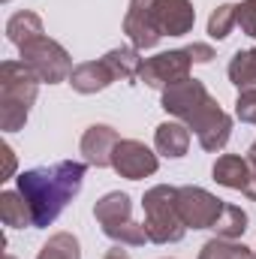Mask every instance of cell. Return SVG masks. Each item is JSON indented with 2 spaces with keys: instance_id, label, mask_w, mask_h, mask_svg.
I'll use <instances>...</instances> for the list:
<instances>
[{
  "instance_id": "6da1fadb",
  "label": "cell",
  "mask_w": 256,
  "mask_h": 259,
  "mask_svg": "<svg viewBox=\"0 0 256 259\" xmlns=\"http://www.w3.org/2000/svg\"><path fill=\"white\" fill-rule=\"evenodd\" d=\"M160 106L175 121L187 124L196 133L199 145L211 154L223 151L232 136V118L220 109V103L208 94V88L199 78H184L160 94Z\"/></svg>"
},
{
  "instance_id": "7a4b0ae2",
  "label": "cell",
  "mask_w": 256,
  "mask_h": 259,
  "mask_svg": "<svg viewBox=\"0 0 256 259\" xmlns=\"http://www.w3.org/2000/svg\"><path fill=\"white\" fill-rule=\"evenodd\" d=\"M84 172H88V163H81V160H61V163H52V166L27 169V172H21L15 178L21 196L30 202L33 229H46V226H52L61 217V211L81 190Z\"/></svg>"
},
{
  "instance_id": "3957f363",
  "label": "cell",
  "mask_w": 256,
  "mask_h": 259,
  "mask_svg": "<svg viewBox=\"0 0 256 259\" xmlns=\"http://www.w3.org/2000/svg\"><path fill=\"white\" fill-rule=\"evenodd\" d=\"M39 78L24 61H3L0 64V130L15 133L27 124L30 106L39 94Z\"/></svg>"
},
{
  "instance_id": "277c9868",
  "label": "cell",
  "mask_w": 256,
  "mask_h": 259,
  "mask_svg": "<svg viewBox=\"0 0 256 259\" xmlns=\"http://www.w3.org/2000/svg\"><path fill=\"white\" fill-rule=\"evenodd\" d=\"M142 211H145V232L151 244H178L187 235V226L178 211V187L172 184H157L142 196Z\"/></svg>"
},
{
  "instance_id": "5b68a950",
  "label": "cell",
  "mask_w": 256,
  "mask_h": 259,
  "mask_svg": "<svg viewBox=\"0 0 256 259\" xmlns=\"http://www.w3.org/2000/svg\"><path fill=\"white\" fill-rule=\"evenodd\" d=\"M94 217L103 229L106 238H112L115 244L121 247H142L148 244V232H145V223H136L133 220V202L127 193L115 190V193H106L103 199H97L94 205Z\"/></svg>"
},
{
  "instance_id": "8992f818",
  "label": "cell",
  "mask_w": 256,
  "mask_h": 259,
  "mask_svg": "<svg viewBox=\"0 0 256 259\" xmlns=\"http://www.w3.org/2000/svg\"><path fill=\"white\" fill-rule=\"evenodd\" d=\"M18 61L30 66L36 72V78L42 84H58V81H69V72H72V58L61 42H55L52 36H36L30 42H24L18 49Z\"/></svg>"
},
{
  "instance_id": "52a82bcc",
  "label": "cell",
  "mask_w": 256,
  "mask_h": 259,
  "mask_svg": "<svg viewBox=\"0 0 256 259\" xmlns=\"http://www.w3.org/2000/svg\"><path fill=\"white\" fill-rule=\"evenodd\" d=\"M190 66H193V58L187 49H172V52H160L154 58H145L142 64V75L139 81H145L148 88L154 91H166L184 78H190Z\"/></svg>"
},
{
  "instance_id": "ba28073f",
  "label": "cell",
  "mask_w": 256,
  "mask_h": 259,
  "mask_svg": "<svg viewBox=\"0 0 256 259\" xmlns=\"http://www.w3.org/2000/svg\"><path fill=\"white\" fill-rule=\"evenodd\" d=\"M223 208H226V202L208 193L205 187H196V184L178 187V211H181V220L187 229H214Z\"/></svg>"
},
{
  "instance_id": "9c48e42d",
  "label": "cell",
  "mask_w": 256,
  "mask_h": 259,
  "mask_svg": "<svg viewBox=\"0 0 256 259\" xmlns=\"http://www.w3.org/2000/svg\"><path fill=\"white\" fill-rule=\"evenodd\" d=\"M112 169L127 181H142V178H151L160 169V160L145 142L121 139L115 145V154H112Z\"/></svg>"
},
{
  "instance_id": "30bf717a",
  "label": "cell",
  "mask_w": 256,
  "mask_h": 259,
  "mask_svg": "<svg viewBox=\"0 0 256 259\" xmlns=\"http://www.w3.org/2000/svg\"><path fill=\"white\" fill-rule=\"evenodd\" d=\"M124 33L130 46L139 52H148L163 39L157 27V15H154V0H130L127 15H124Z\"/></svg>"
},
{
  "instance_id": "8fae6325",
  "label": "cell",
  "mask_w": 256,
  "mask_h": 259,
  "mask_svg": "<svg viewBox=\"0 0 256 259\" xmlns=\"http://www.w3.org/2000/svg\"><path fill=\"white\" fill-rule=\"evenodd\" d=\"M154 15L163 36H187L196 24V9L190 0H154Z\"/></svg>"
},
{
  "instance_id": "7c38bea8",
  "label": "cell",
  "mask_w": 256,
  "mask_h": 259,
  "mask_svg": "<svg viewBox=\"0 0 256 259\" xmlns=\"http://www.w3.org/2000/svg\"><path fill=\"white\" fill-rule=\"evenodd\" d=\"M118 142H121L118 130L109 127V124H94V127H88L84 136H81L84 163H88V166H97V169L112 166V154H115V145H118Z\"/></svg>"
},
{
  "instance_id": "4fadbf2b",
  "label": "cell",
  "mask_w": 256,
  "mask_h": 259,
  "mask_svg": "<svg viewBox=\"0 0 256 259\" xmlns=\"http://www.w3.org/2000/svg\"><path fill=\"white\" fill-rule=\"evenodd\" d=\"M211 175H214V181H217L220 187L247 193L250 178H253V169H250L247 157H241V154H223V157H217V163L211 166Z\"/></svg>"
},
{
  "instance_id": "5bb4252c",
  "label": "cell",
  "mask_w": 256,
  "mask_h": 259,
  "mask_svg": "<svg viewBox=\"0 0 256 259\" xmlns=\"http://www.w3.org/2000/svg\"><path fill=\"white\" fill-rule=\"evenodd\" d=\"M115 81L112 69L106 66V61H84V64H75L69 72V84L75 94H97V91H106L109 84Z\"/></svg>"
},
{
  "instance_id": "9a60e30c",
  "label": "cell",
  "mask_w": 256,
  "mask_h": 259,
  "mask_svg": "<svg viewBox=\"0 0 256 259\" xmlns=\"http://www.w3.org/2000/svg\"><path fill=\"white\" fill-rule=\"evenodd\" d=\"M154 145H157V154L169 160H181L190 151V130L181 121H163L154 133Z\"/></svg>"
},
{
  "instance_id": "2e32d148",
  "label": "cell",
  "mask_w": 256,
  "mask_h": 259,
  "mask_svg": "<svg viewBox=\"0 0 256 259\" xmlns=\"http://www.w3.org/2000/svg\"><path fill=\"white\" fill-rule=\"evenodd\" d=\"M0 220L9 229H27V226H33L30 202L21 196V190H3L0 193Z\"/></svg>"
},
{
  "instance_id": "e0dca14e",
  "label": "cell",
  "mask_w": 256,
  "mask_h": 259,
  "mask_svg": "<svg viewBox=\"0 0 256 259\" xmlns=\"http://www.w3.org/2000/svg\"><path fill=\"white\" fill-rule=\"evenodd\" d=\"M103 61H106L109 69H112L115 81H118V78H121V81H133V78H139V75H142V64H145V61L139 58V49H133V46H121V49L106 52Z\"/></svg>"
},
{
  "instance_id": "ac0fdd59",
  "label": "cell",
  "mask_w": 256,
  "mask_h": 259,
  "mask_svg": "<svg viewBox=\"0 0 256 259\" xmlns=\"http://www.w3.org/2000/svg\"><path fill=\"white\" fill-rule=\"evenodd\" d=\"M46 33V27H42V18L36 15V12H30V9H24V12H15V15H9V21H6V39L12 42V46H24V42H30V39H36V36H42Z\"/></svg>"
},
{
  "instance_id": "d6986e66",
  "label": "cell",
  "mask_w": 256,
  "mask_h": 259,
  "mask_svg": "<svg viewBox=\"0 0 256 259\" xmlns=\"http://www.w3.org/2000/svg\"><path fill=\"white\" fill-rule=\"evenodd\" d=\"M226 75H229V81H232L238 91L256 88V49H241V52H235L232 61H229Z\"/></svg>"
},
{
  "instance_id": "ffe728a7",
  "label": "cell",
  "mask_w": 256,
  "mask_h": 259,
  "mask_svg": "<svg viewBox=\"0 0 256 259\" xmlns=\"http://www.w3.org/2000/svg\"><path fill=\"white\" fill-rule=\"evenodd\" d=\"M36 259H81V244L72 232H55L39 247Z\"/></svg>"
},
{
  "instance_id": "44dd1931",
  "label": "cell",
  "mask_w": 256,
  "mask_h": 259,
  "mask_svg": "<svg viewBox=\"0 0 256 259\" xmlns=\"http://www.w3.org/2000/svg\"><path fill=\"white\" fill-rule=\"evenodd\" d=\"M247 232V211L241 208V205H229L226 202V208H223V214H220V220L214 223V235L217 238H241Z\"/></svg>"
},
{
  "instance_id": "7402d4cb",
  "label": "cell",
  "mask_w": 256,
  "mask_h": 259,
  "mask_svg": "<svg viewBox=\"0 0 256 259\" xmlns=\"http://www.w3.org/2000/svg\"><path fill=\"white\" fill-rule=\"evenodd\" d=\"M199 259H256V256L250 247H244V244H238L232 238H217L214 235L211 241L202 244Z\"/></svg>"
},
{
  "instance_id": "603a6c76",
  "label": "cell",
  "mask_w": 256,
  "mask_h": 259,
  "mask_svg": "<svg viewBox=\"0 0 256 259\" xmlns=\"http://www.w3.org/2000/svg\"><path fill=\"white\" fill-rule=\"evenodd\" d=\"M235 24H238V3H220L208 18V36L211 39H226Z\"/></svg>"
},
{
  "instance_id": "cb8c5ba5",
  "label": "cell",
  "mask_w": 256,
  "mask_h": 259,
  "mask_svg": "<svg viewBox=\"0 0 256 259\" xmlns=\"http://www.w3.org/2000/svg\"><path fill=\"white\" fill-rule=\"evenodd\" d=\"M235 118L256 127V88L238 91V100H235Z\"/></svg>"
},
{
  "instance_id": "d4e9b609",
  "label": "cell",
  "mask_w": 256,
  "mask_h": 259,
  "mask_svg": "<svg viewBox=\"0 0 256 259\" xmlns=\"http://www.w3.org/2000/svg\"><path fill=\"white\" fill-rule=\"evenodd\" d=\"M238 27H241V33L256 39V0L238 3Z\"/></svg>"
},
{
  "instance_id": "484cf974",
  "label": "cell",
  "mask_w": 256,
  "mask_h": 259,
  "mask_svg": "<svg viewBox=\"0 0 256 259\" xmlns=\"http://www.w3.org/2000/svg\"><path fill=\"white\" fill-rule=\"evenodd\" d=\"M187 52H190L193 64H211L217 55H214V49L208 46V42H193V46H187Z\"/></svg>"
},
{
  "instance_id": "4316f807",
  "label": "cell",
  "mask_w": 256,
  "mask_h": 259,
  "mask_svg": "<svg viewBox=\"0 0 256 259\" xmlns=\"http://www.w3.org/2000/svg\"><path fill=\"white\" fill-rule=\"evenodd\" d=\"M0 151H3V160H6V172H3V178H0V181H9V178L15 175V154H12L9 142H3V145H0Z\"/></svg>"
},
{
  "instance_id": "83f0119b",
  "label": "cell",
  "mask_w": 256,
  "mask_h": 259,
  "mask_svg": "<svg viewBox=\"0 0 256 259\" xmlns=\"http://www.w3.org/2000/svg\"><path fill=\"white\" fill-rule=\"evenodd\" d=\"M103 259H130V256H127V250H121V244H115L112 250H106Z\"/></svg>"
},
{
  "instance_id": "f1b7e54d",
  "label": "cell",
  "mask_w": 256,
  "mask_h": 259,
  "mask_svg": "<svg viewBox=\"0 0 256 259\" xmlns=\"http://www.w3.org/2000/svg\"><path fill=\"white\" fill-rule=\"evenodd\" d=\"M3 259H15V256H9V253H6V256H3Z\"/></svg>"
},
{
  "instance_id": "f546056e",
  "label": "cell",
  "mask_w": 256,
  "mask_h": 259,
  "mask_svg": "<svg viewBox=\"0 0 256 259\" xmlns=\"http://www.w3.org/2000/svg\"><path fill=\"white\" fill-rule=\"evenodd\" d=\"M253 256H256V247H253Z\"/></svg>"
},
{
  "instance_id": "4dcf8cb0",
  "label": "cell",
  "mask_w": 256,
  "mask_h": 259,
  "mask_svg": "<svg viewBox=\"0 0 256 259\" xmlns=\"http://www.w3.org/2000/svg\"><path fill=\"white\" fill-rule=\"evenodd\" d=\"M3 3H9V0H3Z\"/></svg>"
}]
</instances>
